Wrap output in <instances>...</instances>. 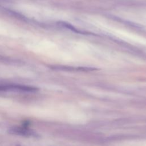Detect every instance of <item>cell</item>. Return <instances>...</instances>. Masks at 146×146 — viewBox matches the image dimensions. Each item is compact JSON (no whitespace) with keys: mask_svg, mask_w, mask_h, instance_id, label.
I'll use <instances>...</instances> for the list:
<instances>
[{"mask_svg":"<svg viewBox=\"0 0 146 146\" xmlns=\"http://www.w3.org/2000/svg\"><path fill=\"white\" fill-rule=\"evenodd\" d=\"M37 90V88L34 87L18 85V84H9L0 86V91H14L22 92H34Z\"/></svg>","mask_w":146,"mask_h":146,"instance_id":"cell-1","label":"cell"},{"mask_svg":"<svg viewBox=\"0 0 146 146\" xmlns=\"http://www.w3.org/2000/svg\"><path fill=\"white\" fill-rule=\"evenodd\" d=\"M9 133L12 135H18V136H36V133L35 132L22 127H14L10 128L9 131Z\"/></svg>","mask_w":146,"mask_h":146,"instance_id":"cell-2","label":"cell"},{"mask_svg":"<svg viewBox=\"0 0 146 146\" xmlns=\"http://www.w3.org/2000/svg\"><path fill=\"white\" fill-rule=\"evenodd\" d=\"M58 24L59 26H62V27H63L68 29H70V30H72V31H75V32H76V33L79 32V33H80V31H79L76 28H75L72 25H70V24L68 23H67V22H65L60 21V22H58Z\"/></svg>","mask_w":146,"mask_h":146,"instance_id":"cell-3","label":"cell"}]
</instances>
